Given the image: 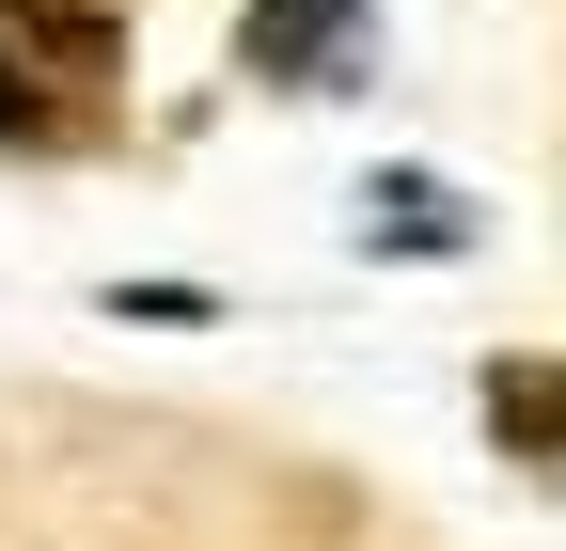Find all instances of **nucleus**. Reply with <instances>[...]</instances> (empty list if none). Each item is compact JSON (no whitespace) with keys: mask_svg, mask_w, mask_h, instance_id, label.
<instances>
[{"mask_svg":"<svg viewBox=\"0 0 566 551\" xmlns=\"http://www.w3.org/2000/svg\"><path fill=\"white\" fill-rule=\"evenodd\" d=\"M111 63L126 32L95 0H0V143H80L111 111Z\"/></svg>","mask_w":566,"mask_h":551,"instance_id":"nucleus-1","label":"nucleus"},{"mask_svg":"<svg viewBox=\"0 0 566 551\" xmlns=\"http://www.w3.org/2000/svg\"><path fill=\"white\" fill-rule=\"evenodd\" d=\"M488 441H504V457H551L566 472V363H488Z\"/></svg>","mask_w":566,"mask_h":551,"instance_id":"nucleus-4","label":"nucleus"},{"mask_svg":"<svg viewBox=\"0 0 566 551\" xmlns=\"http://www.w3.org/2000/svg\"><path fill=\"white\" fill-rule=\"evenodd\" d=\"M363 237L409 252V268H441V252H472V205L441 174H363Z\"/></svg>","mask_w":566,"mask_h":551,"instance_id":"nucleus-3","label":"nucleus"},{"mask_svg":"<svg viewBox=\"0 0 566 551\" xmlns=\"http://www.w3.org/2000/svg\"><path fill=\"white\" fill-rule=\"evenodd\" d=\"M237 63L268 95H300V80H363V0H252L237 17Z\"/></svg>","mask_w":566,"mask_h":551,"instance_id":"nucleus-2","label":"nucleus"}]
</instances>
